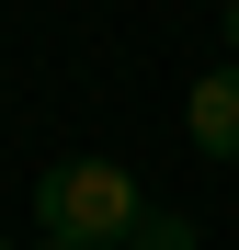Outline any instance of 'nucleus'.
<instances>
[{
  "mask_svg": "<svg viewBox=\"0 0 239 250\" xmlns=\"http://www.w3.org/2000/svg\"><path fill=\"white\" fill-rule=\"evenodd\" d=\"M182 137L205 148V159H239V57L194 80V103H182Z\"/></svg>",
  "mask_w": 239,
  "mask_h": 250,
  "instance_id": "f03ea898",
  "label": "nucleus"
},
{
  "mask_svg": "<svg viewBox=\"0 0 239 250\" xmlns=\"http://www.w3.org/2000/svg\"><path fill=\"white\" fill-rule=\"evenodd\" d=\"M228 57H239V0H228Z\"/></svg>",
  "mask_w": 239,
  "mask_h": 250,
  "instance_id": "7ed1b4c3",
  "label": "nucleus"
},
{
  "mask_svg": "<svg viewBox=\"0 0 239 250\" xmlns=\"http://www.w3.org/2000/svg\"><path fill=\"white\" fill-rule=\"evenodd\" d=\"M34 250H57V239H34Z\"/></svg>",
  "mask_w": 239,
  "mask_h": 250,
  "instance_id": "20e7f679",
  "label": "nucleus"
},
{
  "mask_svg": "<svg viewBox=\"0 0 239 250\" xmlns=\"http://www.w3.org/2000/svg\"><path fill=\"white\" fill-rule=\"evenodd\" d=\"M34 239H57V250H194L182 228H159L148 216V193L126 159H46V182H34Z\"/></svg>",
  "mask_w": 239,
  "mask_h": 250,
  "instance_id": "f257e3e1",
  "label": "nucleus"
}]
</instances>
